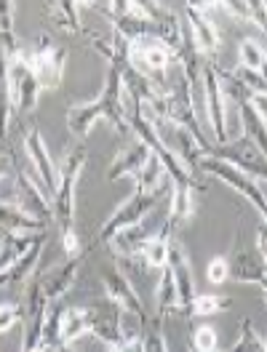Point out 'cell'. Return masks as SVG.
Instances as JSON below:
<instances>
[{"label":"cell","instance_id":"obj_2","mask_svg":"<svg viewBox=\"0 0 267 352\" xmlns=\"http://www.w3.org/2000/svg\"><path fill=\"white\" fill-rule=\"evenodd\" d=\"M86 144L78 142L75 147H70L65 153V157L59 160L56 171V192L51 198V208H54V221L59 224V232H62V245H65L67 256H75L81 254V243L75 235V187H78V179L86 168Z\"/></svg>","mask_w":267,"mask_h":352},{"label":"cell","instance_id":"obj_23","mask_svg":"<svg viewBox=\"0 0 267 352\" xmlns=\"http://www.w3.org/2000/svg\"><path fill=\"white\" fill-rule=\"evenodd\" d=\"M171 312H179L177 286H174L171 270L163 267V270H160V283H158V288H156V323L163 326V320H166Z\"/></svg>","mask_w":267,"mask_h":352},{"label":"cell","instance_id":"obj_8","mask_svg":"<svg viewBox=\"0 0 267 352\" xmlns=\"http://www.w3.org/2000/svg\"><path fill=\"white\" fill-rule=\"evenodd\" d=\"M86 312H89V333H94L107 347H115L123 339L134 336L131 331H129V326H126V312L118 307V305H112L110 299L105 305L89 307Z\"/></svg>","mask_w":267,"mask_h":352},{"label":"cell","instance_id":"obj_24","mask_svg":"<svg viewBox=\"0 0 267 352\" xmlns=\"http://www.w3.org/2000/svg\"><path fill=\"white\" fill-rule=\"evenodd\" d=\"M14 11H17V3L14 0H0V54L6 59L22 54L19 41H17V32H14Z\"/></svg>","mask_w":267,"mask_h":352},{"label":"cell","instance_id":"obj_43","mask_svg":"<svg viewBox=\"0 0 267 352\" xmlns=\"http://www.w3.org/2000/svg\"><path fill=\"white\" fill-rule=\"evenodd\" d=\"M8 176V160H6V155H0V182Z\"/></svg>","mask_w":267,"mask_h":352},{"label":"cell","instance_id":"obj_40","mask_svg":"<svg viewBox=\"0 0 267 352\" xmlns=\"http://www.w3.org/2000/svg\"><path fill=\"white\" fill-rule=\"evenodd\" d=\"M110 352H145V347H142V336H129V339H123L120 344L110 347Z\"/></svg>","mask_w":267,"mask_h":352},{"label":"cell","instance_id":"obj_34","mask_svg":"<svg viewBox=\"0 0 267 352\" xmlns=\"http://www.w3.org/2000/svg\"><path fill=\"white\" fill-rule=\"evenodd\" d=\"M220 347V339H217V331L211 326H200L193 333V350L195 352H217Z\"/></svg>","mask_w":267,"mask_h":352},{"label":"cell","instance_id":"obj_39","mask_svg":"<svg viewBox=\"0 0 267 352\" xmlns=\"http://www.w3.org/2000/svg\"><path fill=\"white\" fill-rule=\"evenodd\" d=\"M217 8H224L233 19H241V22H248V3H241V0H222V3H214Z\"/></svg>","mask_w":267,"mask_h":352},{"label":"cell","instance_id":"obj_14","mask_svg":"<svg viewBox=\"0 0 267 352\" xmlns=\"http://www.w3.org/2000/svg\"><path fill=\"white\" fill-rule=\"evenodd\" d=\"M14 184H17V206L22 208L27 217L43 221V224L54 221V208H51V203H48V198H45L43 187H41V182H38L35 176L19 171Z\"/></svg>","mask_w":267,"mask_h":352},{"label":"cell","instance_id":"obj_25","mask_svg":"<svg viewBox=\"0 0 267 352\" xmlns=\"http://www.w3.org/2000/svg\"><path fill=\"white\" fill-rule=\"evenodd\" d=\"M81 8H83V3H78V0H59L51 6V19L59 30H65L70 35H81L83 32Z\"/></svg>","mask_w":267,"mask_h":352},{"label":"cell","instance_id":"obj_33","mask_svg":"<svg viewBox=\"0 0 267 352\" xmlns=\"http://www.w3.org/2000/svg\"><path fill=\"white\" fill-rule=\"evenodd\" d=\"M59 318H62V309H48V315H45L43 339H41V347H43L45 352H48V350H59V347H62Z\"/></svg>","mask_w":267,"mask_h":352},{"label":"cell","instance_id":"obj_1","mask_svg":"<svg viewBox=\"0 0 267 352\" xmlns=\"http://www.w3.org/2000/svg\"><path fill=\"white\" fill-rule=\"evenodd\" d=\"M123 67H110L105 86L99 91V96L94 102H83V104H72L67 110V129L75 133L81 142L89 136L91 126L105 118L118 133H129V112H126V94H123V78H120Z\"/></svg>","mask_w":267,"mask_h":352},{"label":"cell","instance_id":"obj_3","mask_svg":"<svg viewBox=\"0 0 267 352\" xmlns=\"http://www.w3.org/2000/svg\"><path fill=\"white\" fill-rule=\"evenodd\" d=\"M27 62L32 67L35 78H38V86L41 91H54V88L62 86V78H65V65H67V51L59 48L48 35H41L35 41V48L27 54Z\"/></svg>","mask_w":267,"mask_h":352},{"label":"cell","instance_id":"obj_32","mask_svg":"<svg viewBox=\"0 0 267 352\" xmlns=\"http://www.w3.org/2000/svg\"><path fill=\"white\" fill-rule=\"evenodd\" d=\"M45 243V241H43ZM43 243H35L24 256L17 259V264L8 270V275H11V283H24L32 272H35V267L41 262V254H43Z\"/></svg>","mask_w":267,"mask_h":352},{"label":"cell","instance_id":"obj_21","mask_svg":"<svg viewBox=\"0 0 267 352\" xmlns=\"http://www.w3.org/2000/svg\"><path fill=\"white\" fill-rule=\"evenodd\" d=\"M241 110V126H244V139H248L259 153L267 157V126L262 120V115L257 112V107L251 102H244L238 104Z\"/></svg>","mask_w":267,"mask_h":352},{"label":"cell","instance_id":"obj_15","mask_svg":"<svg viewBox=\"0 0 267 352\" xmlns=\"http://www.w3.org/2000/svg\"><path fill=\"white\" fill-rule=\"evenodd\" d=\"M182 8H184V24L190 27L193 41H195L200 54L211 56L214 51H220V45H222L220 32H217L214 24L209 22V16L203 14V6H200V3H184Z\"/></svg>","mask_w":267,"mask_h":352},{"label":"cell","instance_id":"obj_31","mask_svg":"<svg viewBox=\"0 0 267 352\" xmlns=\"http://www.w3.org/2000/svg\"><path fill=\"white\" fill-rule=\"evenodd\" d=\"M233 307V299L230 296H220V294H195V302L190 307V318H206V315H217L224 309Z\"/></svg>","mask_w":267,"mask_h":352},{"label":"cell","instance_id":"obj_16","mask_svg":"<svg viewBox=\"0 0 267 352\" xmlns=\"http://www.w3.org/2000/svg\"><path fill=\"white\" fill-rule=\"evenodd\" d=\"M150 157H153L150 147H147L142 139H134L131 144H126L120 153L115 155L112 166L107 168V179H110V182H118V179H123V176H136L147 166Z\"/></svg>","mask_w":267,"mask_h":352},{"label":"cell","instance_id":"obj_19","mask_svg":"<svg viewBox=\"0 0 267 352\" xmlns=\"http://www.w3.org/2000/svg\"><path fill=\"white\" fill-rule=\"evenodd\" d=\"M171 238H174V227H171L169 221H163L156 235H153L150 241L142 245L139 259L147 264V267L163 270V267H166V262H169V243H171Z\"/></svg>","mask_w":267,"mask_h":352},{"label":"cell","instance_id":"obj_20","mask_svg":"<svg viewBox=\"0 0 267 352\" xmlns=\"http://www.w3.org/2000/svg\"><path fill=\"white\" fill-rule=\"evenodd\" d=\"M153 235H156V232H153L147 224H134V227L120 230L110 241V245H112V251L120 254V256H139L142 245L150 241Z\"/></svg>","mask_w":267,"mask_h":352},{"label":"cell","instance_id":"obj_6","mask_svg":"<svg viewBox=\"0 0 267 352\" xmlns=\"http://www.w3.org/2000/svg\"><path fill=\"white\" fill-rule=\"evenodd\" d=\"M160 195H163V192H134L131 198L126 200V203H120V208L102 224V230H99V241L110 243L120 230L134 227V224H142L145 217L156 208V203Z\"/></svg>","mask_w":267,"mask_h":352},{"label":"cell","instance_id":"obj_18","mask_svg":"<svg viewBox=\"0 0 267 352\" xmlns=\"http://www.w3.org/2000/svg\"><path fill=\"white\" fill-rule=\"evenodd\" d=\"M0 232L3 235H35V232H45V224L27 217L19 206L0 200Z\"/></svg>","mask_w":267,"mask_h":352},{"label":"cell","instance_id":"obj_27","mask_svg":"<svg viewBox=\"0 0 267 352\" xmlns=\"http://www.w3.org/2000/svg\"><path fill=\"white\" fill-rule=\"evenodd\" d=\"M11 112H14V94H11V83H8V65H6V56L0 54V142H3L6 133H8Z\"/></svg>","mask_w":267,"mask_h":352},{"label":"cell","instance_id":"obj_9","mask_svg":"<svg viewBox=\"0 0 267 352\" xmlns=\"http://www.w3.org/2000/svg\"><path fill=\"white\" fill-rule=\"evenodd\" d=\"M214 157L227 160L230 166H235L238 171H244L246 176H251L254 182H267V157L248 139H238L235 144H222L214 150Z\"/></svg>","mask_w":267,"mask_h":352},{"label":"cell","instance_id":"obj_38","mask_svg":"<svg viewBox=\"0 0 267 352\" xmlns=\"http://www.w3.org/2000/svg\"><path fill=\"white\" fill-rule=\"evenodd\" d=\"M248 22L259 27L267 35V3L265 0H248Z\"/></svg>","mask_w":267,"mask_h":352},{"label":"cell","instance_id":"obj_17","mask_svg":"<svg viewBox=\"0 0 267 352\" xmlns=\"http://www.w3.org/2000/svg\"><path fill=\"white\" fill-rule=\"evenodd\" d=\"M86 259V254H75V256H67L65 264H59L54 272H48L45 278H41V286H43V294L48 302H56L62 299L67 291L72 288L75 278H78V270Z\"/></svg>","mask_w":267,"mask_h":352},{"label":"cell","instance_id":"obj_22","mask_svg":"<svg viewBox=\"0 0 267 352\" xmlns=\"http://www.w3.org/2000/svg\"><path fill=\"white\" fill-rule=\"evenodd\" d=\"M91 45L107 59L110 67H126L129 65V41L123 35H118L112 30L110 35H94L91 38Z\"/></svg>","mask_w":267,"mask_h":352},{"label":"cell","instance_id":"obj_28","mask_svg":"<svg viewBox=\"0 0 267 352\" xmlns=\"http://www.w3.org/2000/svg\"><path fill=\"white\" fill-rule=\"evenodd\" d=\"M195 211V203H193V190H177L171 187V206H169V217L166 221L171 227H179L182 221H187Z\"/></svg>","mask_w":267,"mask_h":352},{"label":"cell","instance_id":"obj_46","mask_svg":"<svg viewBox=\"0 0 267 352\" xmlns=\"http://www.w3.org/2000/svg\"><path fill=\"white\" fill-rule=\"evenodd\" d=\"M193 352H195V350H193Z\"/></svg>","mask_w":267,"mask_h":352},{"label":"cell","instance_id":"obj_42","mask_svg":"<svg viewBox=\"0 0 267 352\" xmlns=\"http://www.w3.org/2000/svg\"><path fill=\"white\" fill-rule=\"evenodd\" d=\"M251 104L257 107V112L262 115V120L267 123V96H251Z\"/></svg>","mask_w":267,"mask_h":352},{"label":"cell","instance_id":"obj_12","mask_svg":"<svg viewBox=\"0 0 267 352\" xmlns=\"http://www.w3.org/2000/svg\"><path fill=\"white\" fill-rule=\"evenodd\" d=\"M166 267L171 270L174 275V286H177V302H179V312L190 318V307L195 302V283H193V270H190V262H187V251L179 241L171 238L169 243V262Z\"/></svg>","mask_w":267,"mask_h":352},{"label":"cell","instance_id":"obj_5","mask_svg":"<svg viewBox=\"0 0 267 352\" xmlns=\"http://www.w3.org/2000/svg\"><path fill=\"white\" fill-rule=\"evenodd\" d=\"M6 65H8V83H11V94H14V110L27 115V112L38 107V96H41L38 78H35L32 67L27 62L24 51L6 59Z\"/></svg>","mask_w":267,"mask_h":352},{"label":"cell","instance_id":"obj_11","mask_svg":"<svg viewBox=\"0 0 267 352\" xmlns=\"http://www.w3.org/2000/svg\"><path fill=\"white\" fill-rule=\"evenodd\" d=\"M227 264H230V278L235 283H254V286H262L267 280V262L265 256L251 248V245H244V243H235L230 256H227Z\"/></svg>","mask_w":267,"mask_h":352},{"label":"cell","instance_id":"obj_35","mask_svg":"<svg viewBox=\"0 0 267 352\" xmlns=\"http://www.w3.org/2000/svg\"><path fill=\"white\" fill-rule=\"evenodd\" d=\"M142 347H145V352H169V344H166V336L160 331V323L153 320V326L142 333Z\"/></svg>","mask_w":267,"mask_h":352},{"label":"cell","instance_id":"obj_45","mask_svg":"<svg viewBox=\"0 0 267 352\" xmlns=\"http://www.w3.org/2000/svg\"><path fill=\"white\" fill-rule=\"evenodd\" d=\"M32 352H45V350H43V347H35V350H32Z\"/></svg>","mask_w":267,"mask_h":352},{"label":"cell","instance_id":"obj_30","mask_svg":"<svg viewBox=\"0 0 267 352\" xmlns=\"http://www.w3.org/2000/svg\"><path fill=\"white\" fill-rule=\"evenodd\" d=\"M238 331H241L238 342H235V344H233L227 352H267L265 339L257 333V329H254V320H251V318H244V320L238 323Z\"/></svg>","mask_w":267,"mask_h":352},{"label":"cell","instance_id":"obj_10","mask_svg":"<svg viewBox=\"0 0 267 352\" xmlns=\"http://www.w3.org/2000/svg\"><path fill=\"white\" fill-rule=\"evenodd\" d=\"M102 283H105V294H107V299H110L112 305H118V307L123 309L126 315H131L136 318L139 323H150L147 320V312H145V305H142V299H139V294H136V288L131 286V280L120 272V270H105L102 272Z\"/></svg>","mask_w":267,"mask_h":352},{"label":"cell","instance_id":"obj_4","mask_svg":"<svg viewBox=\"0 0 267 352\" xmlns=\"http://www.w3.org/2000/svg\"><path fill=\"white\" fill-rule=\"evenodd\" d=\"M174 59L177 56L160 43L158 38H136V41L129 43V65L136 72H142V75L158 80V83L163 80V75L169 72V67L174 65Z\"/></svg>","mask_w":267,"mask_h":352},{"label":"cell","instance_id":"obj_41","mask_svg":"<svg viewBox=\"0 0 267 352\" xmlns=\"http://www.w3.org/2000/svg\"><path fill=\"white\" fill-rule=\"evenodd\" d=\"M257 251L267 262V221H259V227H257Z\"/></svg>","mask_w":267,"mask_h":352},{"label":"cell","instance_id":"obj_26","mask_svg":"<svg viewBox=\"0 0 267 352\" xmlns=\"http://www.w3.org/2000/svg\"><path fill=\"white\" fill-rule=\"evenodd\" d=\"M59 333H62V344H67V347H70L72 342H78L83 333H89V312H86V307L62 309Z\"/></svg>","mask_w":267,"mask_h":352},{"label":"cell","instance_id":"obj_29","mask_svg":"<svg viewBox=\"0 0 267 352\" xmlns=\"http://www.w3.org/2000/svg\"><path fill=\"white\" fill-rule=\"evenodd\" d=\"M238 54H241V67L248 72H262L267 65V48L257 38H244L238 45Z\"/></svg>","mask_w":267,"mask_h":352},{"label":"cell","instance_id":"obj_7","mask_svg":"<svg viewBox=\"0 0 267 352\" xmlns=\"http://www.w3.org/2000/svg\"><path fill=\"white\" fill-rule=\"evenodd\" d=\"M203 102H206V120L211 136L217 139V147L230 142L227 136V120H224V94L220 83V67L203 65Z\"/></svg>","mask_w":267,"mask_h":352},{"label":"cell","instance_id":"obj_44","mask_svg":"<svg viewBox=\"0 0 267 352\" xmlns=\"http://www.w3.org/2000/svg\"><path fill=\"white\" fill-rule=\"evenodd\" d=\"M262 296H265V305H267V280L262 283Z\"/></svg>","mask_w":267,"mask_h":352},{"label":"cell","instance_id":"obj_37","mask_svg":"<svg viewBox=\"0 0 267 352\" xmlns=\"http://www.w3.org/2000/svg\"><path fill=\"white\" fill-rule=\"evenodd\" d=\"M19 320H24V309H19V305H0V333L11 331Z\"/></svg>","mask_w":267,"mask_h":352},{"label":"cell","instance_id":"obj_13","mask_svg":"<svg viewBox=\"0 0 267 352\" xmlns=\"http://www.w3.org/2000/svg\"><path fill=\"white\" fill-rule=\"evenodd\" d=\"M24 150H27V157H30V163H32V168H35V176H38L43 192H48V195L54 198L59 171H56V166H54V160H51V155H48V147H45L38 126H32V129L27 131V136H24Z\"/></svg>","mask_w":267,"mask_h":352},{"label":"cell","instance_id":"obj_36","mask_svg":"<svg viewBox=\"0 0 267 352\" xmlns=\"http://www.w3.org/2000/svg\"><path fill=\"white\" fill-rule=\"evenodd\" d=\"M206 275H209V283L220 286L224 280H230V264H227V256H214L209 267H206Z\"/></svg>","mask_w":267,"mask_h":352}]
</instances>
